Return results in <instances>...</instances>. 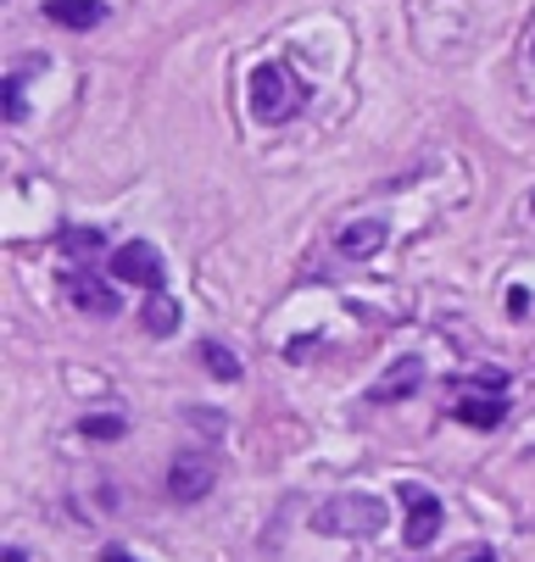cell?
<instances>
[{
    "instance_id": "obj_3",
    "label": "cell",
    "mask_w": 535,
    "mask_h": 562,
    "mask_svg": "<svg viewBox=\"0 0 535 562\" xmlns=\"http://www.w3.org/2000/svg\"><path fill=\"white\" fill-rule=\"evenodd\" d=\"M107 268H112V279L118 284H134V290H168V268H163V257H157V246H145V239H129V246H118L112 257H107Z\"/></svg>"
},
{
    "instance_id": "obj_19",
    "label": "cell",
    "mask_w": 535,
    "mask_h": 562,
    "mask_svg": "<svg viewBox=\"0 0 535 562\" xmlns=\"http://www.w3.org/2000/svg\"><path fill=\"white\" fill-rule=\"evenodd\" d=\"M464 562H497V557H491V551H469Z\"/></svg>"
},
{
    "instance_id": "obj_10",
    "label": "cell",
    "mask_w": 535,
    "mask_h": 562,
    "mask_svg": "<svg viewBox=\"0 0 535 562\" xmlns=\"http://www.w3.org/2000/svg\"><path fill=\"white\" fill-rule=\"evenodd\" d=\"M452 418L469 424V429H497V424L508 418V401H502V395H464V401L452 407Z\"/></svg>"
},
{
    "instance_id": "obj_14",
    "label": "cell",
    "mask_w": 535,
    "mask_h": 562,
    "mask_svg": "<svg viewBox=\"0 0 535 562\" xmlns=\"http://www.w3.org/2000/svg\"><path fill=\"white\" fill-rule=\"evenodd\" d=\"M79 435H85V440H118V435H123V418H85Z\"/></svg>"
},
{
    "instance_id": "obj_6",
    "label": "cell",
    "mask_w": 535,
    "mask_h": 562,
    "mask_svg": "<svg viewBox=\"0 0 535 562\" xmlns=\"http://www.w3.org/2000/svg\"><path fill=\"white\" fill-rule=\"evenodd\" d=\"M62 290H67V301H73V306L90 312V317H118V295H112V284H101L90 268H85V273H67V279H62Z\"/></svg>"
},
{
    "instance_id": "obj_12",
    "label": "cell",
    "mask_w": 535,
    "mask_h": 562,
    "mask_svg": "<svg viewBox=\"0 0 535 562\" xmlns=\"http://www.w3.org/2000/svg\"><path fill=\"white\" fill-rule=\"evenodd\" d=\"M101 228H62V257H73V262H90V257H101Z\"/></svg>"
},
{
    "instance_id": "obj_4",
    "label": "cell",
    "mask_w": 535,
    "mask_h": 562,
    "mask_svg": "<svg viewBox=\"0 0 535 562\" xmlns=\"http://www.w3.org/2000/svg\"><path fill=\"white\" fill-rule=\"evenodd\" d=\"M218 485V468L207 457H174L168 462V496L174 502H201Z\"/></svg>"
},
{
    "instance_id": "obj_18",
    "label": "cell",
    "mask_w": 535,
    "mask_h": 562,
    "mask_svg": "<svg viewBox=\"0 0 535 562\" xmlns=\"http://www.w3.org/2000/svg\"><path fill=\"white\" fill-rule=\"evenodd\" d=\"M0 562H29V557H23V546H7V557H0Z\"/></svg>"
},
{
    "instance_id": "obj_11",
    "label": "cell",
    "mask_w": 535,
    "mask_h": 562,
    "mask_svg": "<svg viewBox=\"0 0 535 562\" xmlns=\"http://www.w3.org/2000/svg\"><path fill=\"white\" fill-rule=\"evenodd\" d=\"M179 301L168 295V290H151V301L140 306V324H145V335H174L179 329Z\"/></svg>"
},
{
    "instance_id": "obj_17",
    "label": "cell",
    "mask_w": 535,
    "mask_h": 562,
    "mask_svg": "<svg viewBox=\"0 0 535 562\" xmlns=\"http://www.w3.org/2000/svg\"><path fill=\"white\" fill-rule=\"evenodd\" d=\"M101 562H140V557H129V551H118V546H112V551H101Z\"/></svg>"
},
{
    "instance_id": "obj_15",
    "label": "cell",
    "mask_w": 535,
    "mask_h": 562,
    "mask_svg": "<svg viewBox=\"0 0 535 562\" xmlns=\"http://www.w3.org/2000/svg\"><path fill=\"white\" fill-rule=\"evenodd\" d=\"M7 123H23V72H7Z\"/></svg>"
},
{
    "instance_id": "obj_7",
    "label": "cell",
    "mask_w": 535,
    "mask_h": 562,
    "mask_svg": "<svg viewBox=\"0 0 535 562\" xmlns=\"http://www.w3.org/2000/svg\"><path fill=\"white\" fill-rule=\"evenodd\" d=\"M45 18L56 29L85 34V29H101L107 23V7H101V0H45Z\"/></svg>"
},
{
    "instance_id": "obj_2",
    "label": "cell",
    "mask_w": 535,
    "mask_h": 562,
    "mask_svg": "<svg viewBox=\"0 0 535 562\" xmlns=\"http://www.w3.org/2000/svg\"><path fill=\"white\" fill-rule=\"evenodd\" d=\"M313 529L319 535H341V540H368V535L386 529V502L363 496V491H341V496H330L313 513Z\"/></svg>"
},
{
    "instance_id": "obj_1",
    "label": "cell",
    "mask_w": 535,
    "mask_h": 562,
    "mask_svg": "<svg viewBox=\"0 0 535 562\" xmlns=\"http://www.w3.org/2000/svg\"><path fill=\"white\" fill-rule=\"evenodd\" d=\"M301 106H308V85L290 72V67H279V61H263L257 72H252V117L257 123H290Z\"/></svg>"
},
{
    "instance_id": "obj_9",
    "label": "cell",
    "mask_w": 535,
    "mask_h": 562,
    "mask_svg": "<svg viewBox=\"0 0 535 562\" xmlns=\"http://www.w3.org/2000/svg\"><path fill=\"white\" fill-rule=\"evenodd\" d=\"M419 384H424V362H419V357H402L397 368H386V373L374 379L368 395H374V401H402V395H413Z\"/></svg>"
},
{
    "instance_id": "obj_5",
    "label": "cell",
    "mask_w": 535,
    "mask_h": 562,
    "mask_svg": "<svg viewBox=\"0 0 535 562\" xmlns=\"http://www.w3.org/2000/svg\"><path fill=\"white\" fill-rule=\"evenodd\" d=\"M402 502H408V546H430L441 535V496H430L424 485H402Z\"/></svg>"
},
{
    "instance_id": "obj_16",
    "label": "cell",
    "mask_w": 535,
    "mask_h": 562,
    "mask_svg": "<svg viewBox=\"0 0 535 562\" xmlns=\"http://www.w3.org/2000/svg\"><path fill=\"white\" fill-rule=\"evenodd\" d=\"M524 306H530V295H524V290H513V295H508V312H513V317H524Z\"/></svg>"
},
{
    "instance_id": "obj_13",
    "label": "cell",
    "mask_w": 535,
    "mask_h": 562,
    "mask_svg": "<svg viewBox=\"0 0 535 562\" xmlns=\"http://www.w3.org/2000/svg\"><path fill=\"white\" fill-rule=\"evenodd\" d=\"M201 362H207V368H212L218 379H229V384L241 379V357L229 351V346H218V340H201Z\"/></svg>"
},
{
    "instance_id": "obj_8",
    "label": "cell",
    "mask_w": 535,
    "mask_h": 562,
    "mask_svg": "<svg viewBox=\"0 0 535 562\" xmlns=\"http://www.w3.org/2000/svg\"><path fill=\"white\" fill-rule=\"evenodd\" d=\"M335 246H341V257H352V262H368V257H379V246H386V223H379V217L346 223Z\"/></svg>"
}]
</instances>
